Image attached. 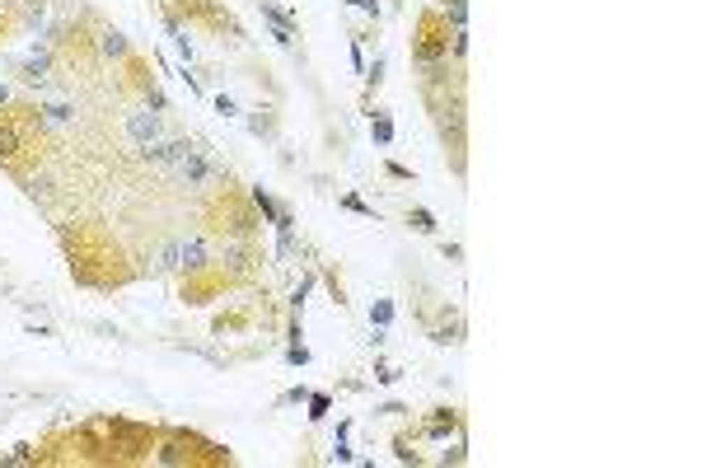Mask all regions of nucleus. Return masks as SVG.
<instances>
[{"mask_svg": "<svg viewBox=\"0 0 702 468\" xmlns=\"http://www.w3.org/2000/svg\"><path fill=\"white\" fill-rule=\"evenodd\" d=\"M140 155L150 159V164H183V159L192 155V145H187V140H173V136H159V140H150V145H140Z\"/></svg>", "mask_w": 702, "mask_h": 468, "instance_id": "obj_1", "label": "nucleus"}, {"mask_svg": "<svg viewBox=\"0 0 702 468\" xmlns=\"http://www.w3.org/2000/svg\"><path fill=\"white\" fill-rule=\"evenodd\" d=\"M126 136L136 140V145H150V140H159V136H164V122H159V112H150V108L131 112V117H126Z\"/></svg>", "mask_w": 702, "mask_h": 468, "instance_id": "obj_2", "label": "nucleus"}, {"mask_svg": "<svg viewBox=\"0 0 702 468\" xmlns=\"http://www.w3.org/2000/svg\"><path fill=\"white\" fill-rule=\"evenodd\" d=\"M206 263H211V244H206L202 234L178 239V272H202Z\"/></svg>", "mask_w": 702, "mask_h": 468, "instance_id": "obj_3", "label": "nucleus"}, {"mask_svg": "<svg viewBox=\"0 0 702 468\" xmlns=\"http://www.w3.org/2000/svg\"><path fill=\"white\" fill-rule=\"evenodd\" d=\"M47 71H52V52H47V43H43V47H33L29 57H24L19 80H24V85H47Z\"/></svg>", "mask_w": 702, "mask_h": 468, "instance_id": "obj_4", "label": "nucleus"}, {"mask_svg": "<svg viewBox=\"0 0 702 468\" xmlns=\"http://www.w3.org/2000/svg\"><path fill=\"white\" fill-rule=\"evenodd\" d=\"M173 169H178V173L187 178V187H206L211 178H216V169H211V164H206V159L197 155V150H192V155H187L183 164H173Z\"/></svg>", "mask_w": 702, "mask_h": 468, "instance_id": "obj_5", "label": "nucleus"}, {"mask_svg": "<svg viewBox=\"0 0 702 468\" xmlns=\"http://www.w3.org/2000/svg\"><path fill=\"white\" fill-rule=\"evenodd\" d=\"M43 122L47 126H71V122H75V108H71V103H47Z\"/></svg>", "mask_w": 702, "mask_h": 468, "instance_id": "obj_6", "label": "nucleus"}, {"mask_svg": "<svg viewBox=\"0 0 702 468\" xmlns=\"http://www.w3.org/2000/svg\"><path fill=\"white\" fill-rule=\"evenodd\" d=\"M98 52H103V57H126V38L108 29L103 38H98Z\"/></svg>", "mask_w": 702, "mask_h": 468, "instance_id": "obj_7", "label": "nucleus"}, {"mask_svg": "<svg viewBox=\"0 0 702 468\" xmlns=\"http://www.w3.org/2000/svg\"><path fill=\"white\" fill-rule=\"evenodd\" d=\"M407 225H412V230H421V234H436V216H431V211H412V216H407Z\"/></svg>", "mask_w": 702, "mask_h": 468, "instance_id": "obj_8", "label": "nucleus"}, {"mask_svg": "<svg viewBox=\"0 0 702 468\" xmlns=\"http://www.w3.org/2000/svg\"><path fill=\"white\" fill-rule=\"evenodd\" d=\"M159 272H178V244H164V253H159Z\"/></svg>", "mask_w": 702, "mask_h": 468, "instance_id": "obj_9", "label": "nucleus"}, {"mask_svg": "<svg viewBox=\"0 0 702 468\" xmlns=\"http://www.w3.org/2000/svg\"><path fill=\"white\" fill-rule=\"evenodd\" d=\"M464 19H468V5H464V0H450V24H454V33H464Z\"/></svg>", "mask_w": 702, "mask_h": 468, "instance_id": "obj_10", "label": "nucleus"}, {"mask_svg": "<svg viewBox=\"0 0 702 468\" xmlns=\"http://www.w3.org/2000/svg\"><path fill=\"white\" fill-rule=\"evenodd\" d=\"M173 47H178V52H183L187 61H192V57H197V47H192V38H187V33H178V29H173Z\"/></svg>", "mask_w": 702, "mask_h": 468, "instance_id": "obj_11", "label": "nucleus"}, {"mask_svg": "<svg viewBox=\"0 0 702 468\" xmlns=\"http://www.w3.org/2000/svg\"><path fill=\"white\" fill-rule=\"evenodd\" d=\"M10 155H15V131L0 126V159H10Z\"/></svg>", "mask_w": 702, "mask_h": 468, "instance_id": "obj_12", "label": "nucleus"}, {"mask_svg": "<svg viewBox=\"0 0 702 468\" xmlns=\"http://www.w3.org/2000/svg\"><path fill=\"white\" fill-rule=\"evenodd\" d=\"M374 140H379V145H389V140H393V126L384 122V117H379V122H374Z\"/></svg>", "mask_w": 702, "mask_h": 468, "instance_id": "obj_13", "label": "nucleus"}, {"mask_svg": "<svg viewBox=\"0 0 702 468\" xmlns=\"http://www.w3.org/2000/svg\"><path fill=\"white\" fill-rule=\"evenodd\" d=\"M216 112H225V117H239V108H234V98H225V94L216 98Z\"/></svg>", "mask_w": 702, "mask_h": 468, "instance_id": "obj_14", "label": "nucleus"}, {"mask_svg": "<svg viewBox=\"0 0 702 468\" xmlns=\"http://www.w3.org/2000/svg\"><path fill=\"white\" fill-rule=\"evenodd\" d=\"M346 5H351V10H360V15H379V5H374V0H346Z\"/></svg>", "mask_w": 702, "mask_h": 468, "instance_id": "obj_15", "label": "nucleus"}, {"mask_svg": "<svg viewBox=\"0 0 702 468\" xmlns=\"http://www.w3.org/2000/svg\"><path fill=\"white\" fill-rule=\"evenodd\" d=\"M389 305H374V309H370V323H389Z\"/></svg>", "mask_w": 702, "mask_h": 468, "instance_id": "obj_16", "label": "nucleus"}, {"mask_svg": "<svg viewBox=\"0 0 702 468\" xmlns=\"http://www.w3.org/2000/svg\"><path fill=\"white\" fill-rule=\"evenodd\" d=\"M29 187H33V197H47V192H52V178H33Z\"/></svg>", "mask_w": 702, "mask_h": 468, "instance_id": "obj_17", "label": "nucleus"}, {"mask_svg": "<svg viewBox=\"0 0 702 468\" xmlns=\"http://www.w3.org/2000/svg\"><path fill=\"white\" fill-rule=\"evenodd\" d=\"M5 98H10V89H5V85H0V103H5Z\"/></svg>", "mask_w": 702, "mask_h": 468, "instance_id": "obj_18", "label": "nucleus"}]
</instances>
